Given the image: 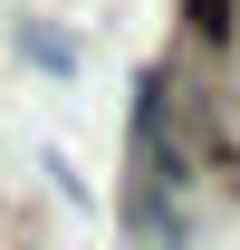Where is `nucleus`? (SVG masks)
Returning a JSON list of instances; mask_svg holds the SVG:
<instances>
[{
    "label": "nucleus",
    "mask_w": 240,
    "mask_h": 250,
    "mask_svg": "<svg viewBox=\"0 0 240 250\" xmlns=\"http://www.w3.org/2000/svg\"><path fill=\"white\" fill-rule=\"evenodd\" d=\"M192 29H202V39H231V0H192Z\"/></svg>",
    "instance_id": "obj_1"
}]
</instances>
